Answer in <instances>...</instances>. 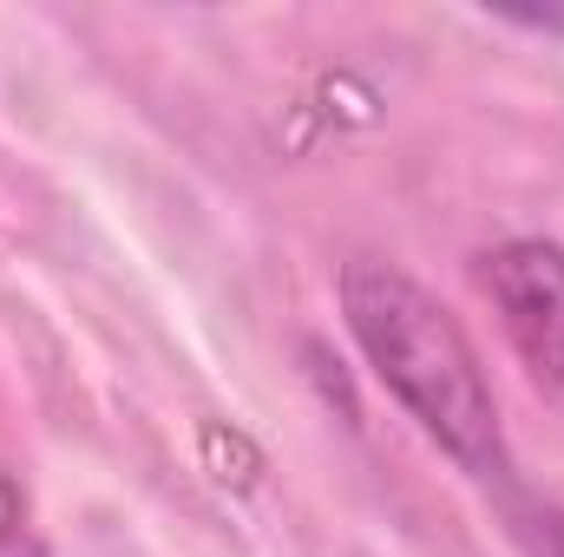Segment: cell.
<instances>
[{
	"label": "cell",
	"mask_w": 564,
	"mask_h": 557,
	"mask_svg": "<svg viewBox=\"0 0 564 557\" xmlns=\"http://www.w3.org/2000/svg\"><path fill=\"white\" fill-rule=\"evenodd\" d=\"M341 315L381 387L421 419L426 439H440V452H453L473 479L512 485V459L499 439V407L479 374V354L421 282H408L388 263H348Z\"/></svg>",
	"instance_id": "cell-1"
},
{
	"label": "cell",
	"mask_w": 564,
	"mask_h": 557,
	"mask_svg": "<svg viewBox=\"0 0 564 557\" xmlns=\"http://www.w3.org/2000/svg\"><path fill=\"white\" fill-rule=\"evenodd\" d=\"M486 288L519 361L564 394V250L545 237H519L486 256Z\"/></svg>",
	"instance_id": "cell-2"
}]
</instances>
